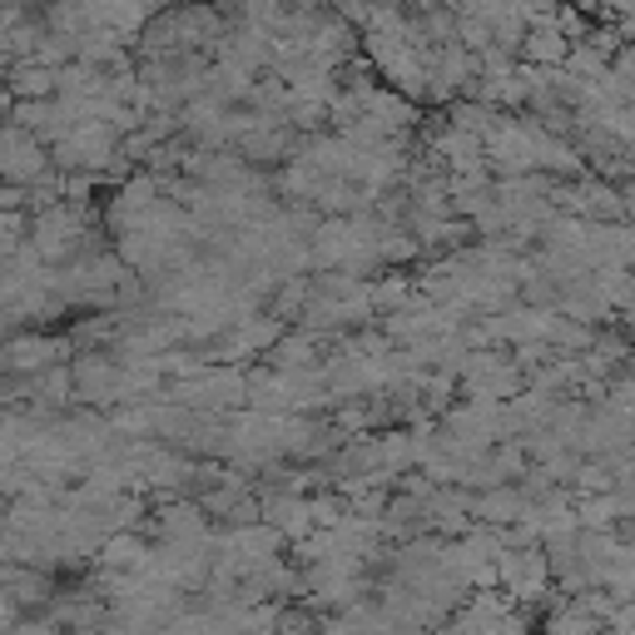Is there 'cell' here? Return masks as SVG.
I'll list each match as a JSON object with an SVG mask.
<instances>
[{"mask_svg":"<svg viewBox=\"0 0 635 635\" xmlns=\"http://www.w3.org/2000/svg\"><path fill=\"white\" fill-rule=\"evenodd\" d=\"M526 41H532V45H526L532 60H552V55L562 60V55H566V31H562V25H542V31H532Z\"/></svg>","mask_w":635,"mask_h":635,"instance_id":"6da1fadb","label":"cell"},{"mask_svg":"<svg viewBox=\"0 0 635 635\" xmlns=\"http://www.w3.org/2000/svg\"><path fill=\"white\" fill-rule=\"evenodd\" d=\"M145 5H174V0H145Z\"/></svg>","mask_w":635,"mask_h":635,"instance_id":"7a4b0ae2","label":"cell"}]
</instances>
